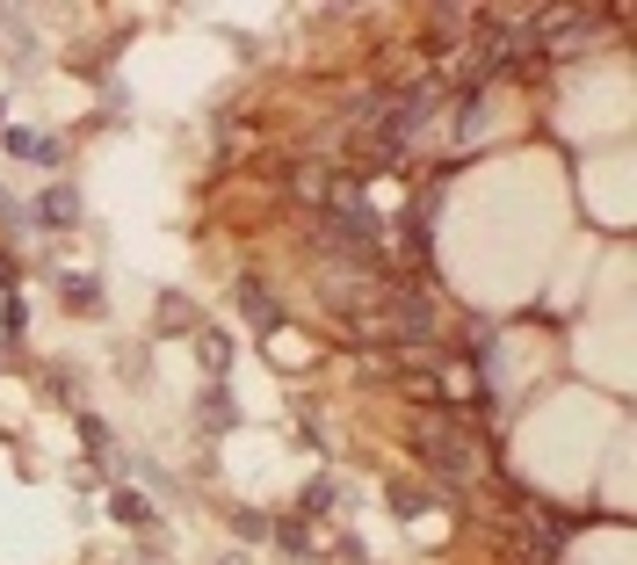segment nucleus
<instances>
[{
  "mask_svg": "<svg viewBox=\"0 0 637 565\" xmlns=\"http://www.w3.org/2000/svg\"><path fill=\"white\" fill-rule=\"evenodd\" d=\"M8 153H22V160H37V167L59 160V145L44 139V131H8Z\"/></svg>",
  "mask_w": 637,
  "mask_h": 565,
  "instance_id": "1",
  "label": "nucleus"
},
{
  "mask_svg": "<svg viewBox=\"0 0 637 565\" xmlns=\"http://www.w3.org/2000/svg\"><path fill=\"white\" fill-rule=\"evenodd\" d=\"M37 211H44V225H73V218H80V196H73V189H51Z\"/></svg>",
  "mask_w": 637,
  "mask_h": 565,
  "instance_id": "2",
  "label": "nucleus"
}]
</instances>
